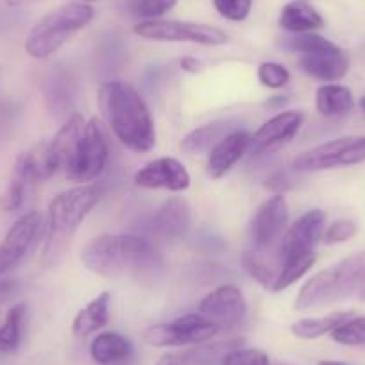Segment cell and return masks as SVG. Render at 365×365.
Returning <instances> with one entry per match:
<instances>
[{
	"instance_id": "obj_1",
	"label": "cell",
	"mask_w": 365,
	"mask_h": 365,
	"mask_svg": "<svg viewBox=\"0 0 365 365\" xmlns=\"http://www.w3.org/2000/svg\"><path fill=\"white\" fill-rule=\"evenodd\" d=\"M99 108L122 145L140 154L154 149V120L145 101L133 84L125 81H106L101 84Z\"/></svg>"
},
{
	"instance_id": "obj_2",
	"label": "cell",
	"mask_w": 365,
	"mask_h": 365,
	"mask_svg": "<svg viewBox=\"0 0 365 365\" xmlns=\"http://www.w3.org/2000/svg\"><path fill=\"white\" fill-rule=\"evenodd\" d=\"M81 262L103 278L138 276L156 262V252L145 238L135 235H101L81 252Z\"/></svg>"
},
{
	"instance_id": "obj_3",
	"label": "cell",
	"mask_w": 365,
	"mask_h": 365,
	"mask_svg": "<svg viewBox=\"0 0 365 365\" xmlns=\"http://www.w3.org/2000/svg\"><path fill=\"white\" fill-rule=\"evenodd\" d=\"M347 299L365 301V251L312 276L297 294L296 308L303 312Z\"/></svg>"
},
{
	"instance_id": "obj_4",
	"label": "cell",
	"mask_w": 365,
	"mask_h": 365,
	"mask_svg": "<svg viewBox=\"0 0 365 365\" xmlns=\"http://www.w3.org/2000/svg\"><path fill=\"white\" fill-rule=\"evenodd\" d=\"M101 201V190L93 185H81L56 195L48 205L47 242L43 249V265L54 267L65 255L70 240L81 222Z\"/></svg>"
},
{
	"instance_id": "obj_5",
	"label": "cell",
	"mask_w": 365,
	"mask_h": 365,
	"mask_svg": "<svg viewBox=\"0 0 365 365\" xmlns=\"http://www.w3.org/2000/svg\"><path fill=\"white\" fill-rule=\"evenodd\" d=\"M96 11L84 2H70L45 15L26 38V52L34 59H47L58 52L77 31L93 20Z\"/></svg>"
},
{
	"instance_id": "obj_6",
	"label": "cell",
	"mask_w": 365,
	"mask_h": 365,
	"mask_svg": "<svg viewBox=\"0 0 365 365\" xmlns=\"http://www.w3.org/2000/svg\"><path fill=\"white\" fill-rule=\"evenodd\" d=\"M135 33L145 40L195 43L205 47H217L227 43V34L219 27L208 24L179 22V20H143L136 24Z\"/></svg>"
},
{
	"instance_id": "obj_7",
	"label": "cell",
	"mask_w": 365,
	"mask_h": 365,
	"mask_svg": "<svg viewBox=\"0 0 365 365\" xmlns=\"http://www.w3.org/2000/svg\"><path fill=\"white\" fill-rule=\"evenodd\" d=\"M365 161V136H342L304 150L294 160L299 172L328 170L335 167H351Z\"/></svg>"
},
{
	"instance_id": "obj_8",
	"label": "cell",
	"mask_w": 365,
	"mask_h": 365,
	"mask_svg": "<svg viewBox=\"0 0 365 365\" xmlns=\"http://www.w3.org/2000/svg\"><path fill=\"white\" fill-rule=\"evenodd\" d=\"M219 326L201 314H188L167 324H154L143 331V340L154 347L202 344L219 333Z\"/></svg>"
},
{
	"instance_id": "obj_9",
	"label": "cell",
	"mask_w": 365,
	"mask_h": 365,
	"mask_svg": "<svg viewBox=\"0 0 365 365\" xmlns=\"http://www.w3.org/2000/svg\"><path fill=\"white\" fill-rule=\"evenodd\" d=\"M108 158H110V147H108V136L103 122L99 118H91L90 122H86V133L79 154L65 172L66 178L73 182L93 181L104 172Z\"/></svg>"
},
{
	"instance_id": "obj_10",
	"label": "cell",
	"mask_w": 365,
	"mask_h": 365,
	"mask_svg": "<svg viewBox=\"0 0 365 365\" xmlns=\"http://www.w3.org/2000/svg\"><path fill=\"white\" fill-rule=\"evenodd\" d=\"M324 222L326 213L322 210H310L301 215L283 235L278 255L279 265L294 258H299V256L315 252V245L322 238Z\"/></svg>"
},
{
	"instance_id": "obj_11",
	"label": "cell",
	"mask_w": 365,
	"mask_h": 365,
	"mask_svg": "<svg viewBox=\"0 0 365 365\" xmlns=\"http://www.w3.org/2000/svg\"><path fill=\"white\" fill-rule=\"evenodd\" d=\"M41 222L43 217L38 212H29L26 215L20 217L9 231L6 233L4 240L0 242V276L6 274L8 270L15 269L31 245L36 240L38 233H40Z\"/></svg>"
},
{
	"instance_id": "obj_12",
	"label": "cell",
	"mask_w": 365,
	"mask_h": 365,
	"mask_svg": "<svg viewBox=\"0 0 365 365\" xmlns=\"http://www.w3.org/2000/svg\"><path fill=\"white\" fill-rule=\"evenodd\" d=\"M289 220V205L282 194L267 199L256 212L251 224L252 249L265 251L282 238Z\"/></svg>"
},
{
	"instance_id": "obj_13",
	"label": "cell",
	"mask_w": 365,
	"mask_h": 365,
	"mask_svg": "<svg viewBox=\"0 0 365 365\" xmlns=\"http://www.w3.org/2000/svg\"><path fill=\"white\" fill-rule=\"evenodd\" d=\"M135 185L147 190L182 192L190 187V174L175 158H158L136 172Z\"/></svg>"
},
{
	"instance_id": "obj_14",
	"label": "cell",
	"mask_w": 365,
	"mask_h": 365,
	"mask_svg": "<svg viewBox=\"0 0 365 365\" xmlns=\"http://www.w3.org/2000/svg\"><path fill=\"white\" fill-rule=\"evenodd\" d=\"M199 314L215 322L219 328L235 326L247 314L244 294L235 285H222L199 303Z\"/></svg>"
},
{
	"instance_id": "obj_15",
	"label": "cell",
	"mask_w": 365,
	"mask_h": 365,
	"mask_svg": "<svg viewBox=\"0 0 365 365\" xmlns=\"http://www.w3.org/2000/svg\"><path fill=\"white\" fill-rule=\"evenodd\" d=\"M303 125V113L299 111H283L262 125L251 136L249 149L255 153H274L289 143Z\"/></svg>"
},
{
	"instance_id": "obj_16",
	"label": "cell",
	"mask_w": 365,
	"mask_h": 365,
	"mask_svg": "<svg viewBox=\"0 0 365 365\" xmlns=\"http://www.w3.org/2000/svg\"><path fill=\"white\" fill-rule=\"evenodd\" d=\"M149 226L161 240H179L190 227V206L181 197L168 199L154 213Z\"/></svg>"
},
{
	"instance_id": "obj_17",
	"label": "cell",
	"mask_w": 365,
	"mask_h": 365,
	"mask_svg": "<svg viewBox=\"0 0 365 365\" xmlns=\"http://www.w3.org/2000/svg\"><path fill=\"white\" fill-rule=\"evenodd\" d=\"M249 143H251V136L245 131H240V129L220 140L210 150L208 163H206V172H208L210 178H224L244 158V154L249 150Z\"/></svg>"
},
{
	"instance_id": "obj_18",
	"label": "cell",
	"mask_w": 365,
	"mask_h": 365,
	"mask_svg": "<svg viewBox=\"0 0 365 365\" xmlns=\"http://www.w3.org/2000/svg\"><path fill=\"white\" fill-rule=\"evenodd\" d=\"M299 68L314 79L335 83L342 79L349 70V58L339 45H335L329 51L301 56Z\"/></svg>"
},
{
	"instance_id": "obj_19",
	"label": "cell",
	"mask_w": 365,
	"mask_h": 365,
	"mask_svg": "<svg viewBox=\"0 0 365 365\" xmlns=\"http://www.w3.org/2000/svg\"><path fill=\"white\" fill-rule=\"evenodd\" d=\"M84 133H86V120L83 115L76 113L68 118L65 125L58 131L54 140L51 142V149L54 153L56 161H58L59 170H68L70 165L79 154L81 145H83Z\"/></svg>"
},
{
	"instance_id": "obj_20",
	"label": "cell",
	"mask_w": 365,
	"mask_h": 365,
	"mask_svg": "<svg viewBox=\"0 0 365 365\" xmlns=\"http://www.w3.org/2000/svg\"><path fill=\"white\" fill-rule=\"evenodd\" d=\"M58 170L59 167L51 149V142L38 143L31 150L20 154L15 163V172H19L27 182L47 181Z\"/></svg>"
},
{
	"instance_id": "obj_21",
	"label": "cell",
	"mask_w": 365,
	"mask_h": 365,
	"mask_svg": "<svg viewBox=\"0 0 365 365\" xmlns=\"http://www.w3.org/2000/svg\"><path fill=\"white\" fill-rule=\"evenodd\" d=\"M110 292H101L96 299H91L73 319V335L77 339H86L91 333L103 329L108 324V321H110Z\"/></svg>"
},
{
	"instance_id": "obj_22",
	"label": "cell",
	"mask_w": 365,
	"mask_h": 365,
	"mask_svg": "<svg viewBox=\"0 0 365 365\" xmlns=\"http://www.w3.org/2000/svg\"><path fill=\"white\" fill-rule=\"evenodd\" d=\"M279 26L294 34L314 33V31L324 27V19L310 4L303 0H294L282 9Z\"/></svg>"
},
{
	"instance_id": "obj_23",
	"label": "cell",
	"mask_w": 365,
	"mask_h": 365,
	"mask_svg": "<svg viewBox=\"0 0 365 365\" xmlns=\"http://www.w3.org/2000/svg\"><path fill=\"white\" fill-rule=\"evenodd\" d=\"M238 131L237 122L233 120H217L212 124H206L202 128L194 129L192 133H188L182 140L181 147L182 150L187 153H206V150H212L220 140L226 138L231 133Z\"/></svg>"
},
{
	"instance_id": "obj_24",
	"label": "cell",
	"mask_w": 365,
	"mask_h": 365,
	"mask_svg": "<svg viewBox=\"0 0 365 365\" xmlns=\"http://www.w3.org/2000/svg\"><path fill=\"white\" fill-rule=\"evenodd\" d=\"M315 108L322 117H340L349 113L354 108L353 93L342 84H324L317 88L315 93Z\"/></svg>"
},
{
	"instance_id": "obj_25",
	"label": "cell",
	"mask_w": 365,
	"mask_h": 365,
	"mask_svg": "<svg viewBox=\"0 0 365 365\" xmlns=\"http://www.w3.org/2000/svg\"><path fill=\"white\" fill-rule=\"evenodd\" d=\"M90 354L97 364L110 365L131 356L133 346L125 336L115 331H106L93 339L90 346Z\"/></svg>"
},
{
	"instance_id": "obj_26",
	"label": "cell",
	"mask_w": 365,
	"mask_h": 365,
	"mask_svg": "<svg viewBox=\"0 0 365 365\" xmlns=\"http://www.w3.org/2000/svg\"><path fill=\"white\" fill-rule=\"evenodd\" d=\"M354 317L353 312H333V314L326 315V317H312V319H301V321L294 322L290 331L297 336V339L314 340L319 336L331 333L333 329L339 328L342 322L347 319Z\"/></svg>"
},
{
	"instance_id": "obj_27",
	"label": "cell",
	"mask_w": 365,
	"mask_h": 365,
	"mask_svg": "<svg viewBox=\"0 0 365 365\" xmlns=\"http://www.w3.org/2000/svg\"><path fill=\"white\" fill-rule=\"evenodd\" d=\"M242 346V340H227V342H217L208 344V346H199L195 349L187 351L181 354V364L182 365H222L224 356L230 351L237 349Z\"/></svg>"
},
{
	"instance_id": "obj_28",
	"label": "cell",
	"mask_w": 365,
	"mask_h": 365,
	"mask_svg": "<svg viewBox=\"0 0 365 365\" xmlns=\"http://www.w3.org/2000/svg\"><path fill=\"white\" fill-rule=\"evenodd\" d=\"M26 303H19L8 312L4 324L0 326V353H13L20 344Z\"/></svg>"
},
{
	"instance_id": "obj_29",
	"label": "cell",
	"mask_w": 365,
	"mask_h": 365,
	"mask_svg": "<svg viewBox=\"0 0 365 365\" xmlns=\"http://www.w3.org/2000/svg\"><path fill=\"white\" fill-rule=\"evenodd\" d=\"M315 258H317L315 252H310V255L299 256V258H294L290 259V262L282 263V265H279L278 279H276V283H274L272 287L274 292H282V290L289 289L294 283L299 282L304 274L314 267Z\"/></svg>"
},
{
	"instance_id": "obj_30",
	"label": "cell",
	"mask_w": 365,
	"mask_h": 365,
	"mask_svg": "<svg viewBox=\"0 0 365 365\" xmlns=\"http://www.w3.org/2000/svg\"><path fill=\"white\" fill-rule=\"evenodd\" d=\"M244 267L247 270V274L251 278H255L259 285H263L265 289L272 290L274 283L278 279L279 270L274 269L270 263H267V259L262 256V251H247L244 255Z\"/></svg>"
},
{
	"instance_id": "obj_31",
	"label": "cell",
	"mask_w": 365,
	"mask_h": 365,
	"mask_svg": "<svg viewBox=\"0 0 365 365\" xmlns=\"http://www.w3.org/2000/svg\"><path fill=\"white\" fill-rule=\"evenodd\" d=\"M285 48L292 52H299L301 56L304 54H317V52L322 51H329V48L335 47V43L326 38L319 36L315 33H301L296 34L292 38H287L285 40Z\"/></svg>"
},
{
	"instance_id": "obj_32",
	"label": "cell",
	"mask_w": 365,
	"mask_h": 365,
	"mask_svg": "<svg viewBox=\"0 0 365 365\" xmlns=\"http://www.w3.org/2000/svg\"><path fill=\"white\" fill-rule=\"evenodd\" d=\"M335 342L342 346H365V317H351L331 331Z\"/></svg>"
},
{
	"instance_id": "obj_33",
	"label": "cell",
	"mask_w": 365,
	"mask_h": 365,
	"mask_svg": "<svg viewBox=\"0 0 365 365\" xmlns=\"http://www.w3.org/2000/svg\"><path fill=\"white\" fill-rule=\"evenodd\" d=\"M26 185L27 181L19 174V172L13 170L11 179L6 185L4 192L0 195V210L6 213H13L16 210L22 208L24 205V195H26Z\"/></svg>"
},
{
	"instance_id": "obj_34",
	"label": "cell",
	"mask_w": 365,
	"mask_h": 365,
	"mask_svg": "<svg viewBox=\"0 0 365 365\" xmlns=\"http://www.w3.org/2000/svg\"><path fill=\"white\" fill-rule=\"evenodd\" d=\"M258 81L267 88L278 90L290 81V72L279 63L265 61L258 66Z\"/></svg>"
},
{
	"instance_id": "obj_35",
	"label": "cell",
	"mask_w": 365,
	"mask_h": 365,
	"mask_svg": "<svg viewBox=\"0 0 365 365\" xmlns=\"http://www.w3.org/2000/svg\"><path fill=\"white\" fill-rule=\"evenodd\" d=\"M213 6L220 16L231 22H242L249 16L252 0H213Z\"/></svg>"
},
{
	"instance_id": "obj_36",
	"label": "cell",
	"mask_w": 365,
	"mask_h": 365,
	"mask_svg": "<svg viewBox=\"0 0 365 365\" xmlns=\"http://www.w3.org/2000/svg\"><path fill=\"white\" fill-rule=\"evenodd\" d=\"M222 365H270L269 356L259 349H237L230 351L224 356Z\"/></svg>"
},
{
	"instance_id": "obj_37",
	"label": "cell",
	"mask_w": 365,
	"mask_h": 365,
	"mask_svg": "<svg viewBox=\"0 0 365 365\" xmlns=\"http://www.w3.org/2000/svg\"><path fill=\"white\" fill-rule=\"evenodd\" d=\"M175 4H178V0H138L135 6V13L142 19L158 20L165 13L170 11Z\"/></svg>"
},
{
	"instance_id": "obj_38",
	"label": "cell",
	"mask_w": 365,
	"mask_h": 365,
	"mask_svg": "<svg viewBox=\"0 0 365 365\" xmlns=\"http://www.w3.org/2000/svg\"><path fill=\"white\" fill-rule=\"evenodd\" d=\"M356 235V224L353 220H335L328 230L322 233V240L328 245L342 244Z\"/></svg>"
},
{
	"instance_id": "obj_39",
	"label": "cell",
	"mask_w": 365,
	"mask_h": 365,
	"mask_svg": "<svg viewBox=\"0 0 365 365\" xmlns=\"http://www.w3.org/2000/svg\"><path fill=\"white\" fill-rule=\"evenodd\" d=\"M292 179L289 178V174L287 172H278V174H274L272 178L267 181V187L270 188V190H276V192H285L287 188H290L292 185Z\"/></svg>"
},
{
	"instance_id": "obj_40",
	"label": "cell",
	"mask_w": 365,
	"mask_h": 365,
	"mask_svg": "<svg viewBox=\"0 0 365 365\" xmlns=\"http://www.w3.org/2000/svg\"><path fill=\"white\" fill-rule=\"evenodd\" d=\"M16 292H19V283L16 282H9V279L0 282V307H2L6 301L11 299Z\"/></svg>"
},
{
	"instance_id": "obj_41",
	"label": "cell",
	"mask_w": 365,
	"mask_h": 365,
	"mask_svg": "<svg viewBox=\"0 0 365 365\" xmlns=\"http://www.w3.org/2000/svg\"><path fill=\"white\" fill-rule=\"evenodd\" d=\"M181 68L188 73H197V72H201L202 65L197 58H182Z\"/></svg>"
},
{
	"instance_id": "obj_42",
	"label": "cell",
	"mask_w": 365,
	"mask_h": 365,
	"mask_svg": "<svg viewBox=\"0 0 365 365\" xmlns=\"http://www.w3.org/2000/svg\"><path fill=\"white\" fill-rule=\"evenodd\" d=\"M156 365H182L181 358L178 354H163V356L158 360Z\"/></svg>"
},
{
	"instance_id": "obj_43",
	"label": "cell",
	"mask_w": 365,
	"mask_h": 365,
	"mask_svg": "<svg viewBox=\"0 0 365 365\" xmlns=\"http://www.w3.org/2000/svg\"><path fill=\"white\" fill-rule=\"evenodd\" d=\"M34 2H38V0H6L9 8H24V6L34 4Z\"/></svg>"
},
{
	"instance_id": "obj_44",
	"label": "cell",
	"mask_w": 365,
	"mask_h": 365,
	"mask_svg": "<svg viewBox=\"0 0 365 365\" xmlns=\"http://www.w3.org/2000/svg\"><path fill=\"white\" fill-rule=\"evenodd\" d=\"M287 103H289V101H287V99H283V97H274V99H270L269 101V103H267V106H269V108H278V110H279V108H283V104H287Z\"/></svg>"
},
{
	"instance_id": "obj_45",
	"label": "cell",
	"mask_w": 365,
	"mask_h": 365,
	"mask_svg": "<svg viewBox=\"0 0 365 365\" xmlns=\"http://www.w3.org/2000/svg\"><path fill=\"white\" fill-rule=\"evenodd\" d=\"M317 365H349V364H344V361H329V360H326V361H319Z\"/></svg>"
},
{
	"instance_id": "obj_46",
	"label": "cell",
	"mask_w": 365,
	"mask_h": 365,
	"mask_svg": "<svg viewBox=\"0 0 365 365\" xmlns=\"http://www.w3.org/2000/svg\"><path fill=\"white\" fill-rule=\"evenodd\" d=\"M360 106H361V110L365 111V97H361V101H360Z\"/></svg>"
},
{
	"instance_id": "obj_47",
	"label": "cell",
	"mask_w": 365,
	"mask_h": 365,
	"mask_svg": "<svg viewBox=\"0 0 365 365\" xmlns=\"http://www.w3.org/2000/svg\"><path fill=\"white\" fill-rule=\"evenodd\" d=\"M79 2H84V4H91V2H96V0H79Z\"/></svg>"
}]
</instances>
